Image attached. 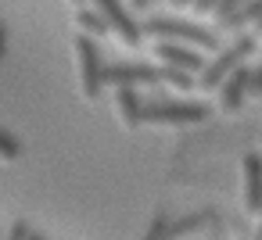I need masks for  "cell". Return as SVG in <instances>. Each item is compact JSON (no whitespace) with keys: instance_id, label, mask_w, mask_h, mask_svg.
Wrapping results in <instances>:
<instances>
[{"instance_id":"obj_8","label":"cell","mask_w":262,"mask_h":240,"mask_svg":"<svg viewBox=\"0 0 262 240\" xmlns=\"http://www.w3.org/2000/svg\"><path fill=\"white\" fill-rule=\"evenodd\" d=\"M241 169H244V208L262 211V154H244Z\"/></svg>"},{"instance_id":"obj_7","label":"cell","mask_w":262,"mask_h":240,"mask_svg":"<svg viewBox=\"0 0 262 240\" xmlns=\"http://www.w3.org/2000/svg\"><path fill=\"white\" fill-rule=\"evenodd\" d=\"M155 54H158L162 68H176V72H187V76H201L205 65H208L194 47H183V43H158Z\"/></svg>"},{"instance_id":"obj_24","label":"cell","mask_w":262,"mask_h":240,"mask_svg":"<svg viewBox=\"0 0 262 240\" xmlns=\"http://www.w3.org/2000/svg\"><path fill=\"white\" fill-rule=\"evenodd\" d=\"M258 33H262V26H258Z\"/></svg>"},{"instance_id":"obj_1","label":"cell","mask_w":262,"mask_h":240,"mask_svg":"<svg viewBox=\"0 0 262 240\" xmlns=\"http://www.w3.org/2000/svg\"><path fill=\"white\" fill-rule=\"evenodd\" d=\"M144 36H155L158 43H183V47H194V51H215L219 40L215 33L194 26V22H183V18H151L140 26Z\"/></svg>"},{"instance_id":"obj_19","label":"cell","mask_w":262,"mask_h":240,"mask_svg":"<svg viewBox=\"0 0 262 240\" xmlns=\"http://www.w3.org/2000/svg\"><path fill=\"white\" fill-rule=\"evenodd\" d=\"M4 54H8V29L0 22V61H4Z\"/></svg>"},{"instance_id":"obj_21","label":"cell","mask_w":262,"mask_h":240,"mask_svg":"<svg viewBox=\"0 0 262 240\" xmlns=\"http://www.w3.org/2000/svg\"><path fill=\"white\" fill-rule=\"evenodd\" d=\"M133 4H137V8H144V4H147V0H133Z\"/></svg>"},{"instance_id":"obj_2","label":"cell","mask_w":262,"mask_h":240,"mask_svg":"<svg viewBox=\"0 0 262 240\" xmlns=\"http://www.w3.org/2000/svg\"><path fill=\"white\" fill-rule=\"evenodd\" d=\"M72 54H76V79H79L83 101H97L101 90H104V65H101L97 43L90 36H76L72 40Z\"/></svg>"},{"instance_id":"obj_14","label":"cell","mask_w":262,"mask_h":240,"mask_svg":"<svg viewBox=\"0 0 262 240\" xmlns=\"http://www.w3.org/2000/svg\"><path fill=\"white\" fill-rule=\"evenodd\" d=\"M244 4H248V0H223V4H219L212 15H215V22H219V26H226V22H230V18H233Z\"/></svg>"},{"instance_id":"obj_10","label":"cell","mask_w":262,"mask_h":240,"mask_svg":"<svg viewBox=\"0 0 262 240\" xmlns=\"http://www.w3.org/2000/svg\"><path fill=\"white\" fill-rule=\"evenodd\" d=\"M115 108H119V118L126 129H137L140 126V93L137 90H115Z\"/></svg>"},{"instance_id":"obj_20","label":"cell","mask_w":262,"mask_h":240,"mask_svg":"<svg viewBox=\"0 0 262 240\" xmlns=\"http://www.w3.org/2000/svg\"><path fill=\"white\" fill-rule=\"evenodd\" d=\"M172 4H180V8H183V4H190V8H194V0H172Z\"/></svg>"},{"instance_id":"obj_25","label":"cell","mask_w":262,"mask_h":240,"mask_svg":"<svg viewBox=\"0 0 262 240\" xmlns=\"http://www.w3.org/2000/svg\"><path fill=\"white\" fill-rule=\"evenodd\" d=\"M258 215H262V211H258Z\"/></svg>"},{"instance_id":"obj_18","label":"cell","mask_w":262,"mask_h":240,"mask_svg":"<svg viewBox=\"0 0 262 240\" xmlns=\"http://www.w3.org/2000/svg\"><path fill=\"white\" fill-rule=\"evenodd\" d=\"M223 0H194V15H212Z\"/></svg>"},{"instance_id":"obj_11","label":"cell","mask_w":262,"mask_h":240,"mask_svg":"<svg viewBox=\"0 0 262 240\" xmlns=\"http://www.w3.org/2000/svg\"><path fill=\"white\" fill-rule=\"evenodd\" d=\"M76 26H79V36H90V40H97V36L112 33V29H108V22H104L97 11H79V15H76Z\"/></svg>"},{"instance_id":"obj_12","label":"cell","mask_w":262,"mask_h":240,"mask_svg":"<svg viewBox=\"0 0 262 240\" xmlns=\"http://www.w3.org/2000/svg\"><path fill=\"white\" fill-rule=\"evenodd\" d=\"M244 22H258V26H262V0H248V4H244L226 26H230V29H241Z\"/></svg>"},{"instance_id":"obj_17","label":"cell","mask_w":262,"mask_h":240,"mask_svg":"<svg viewBox=\"0 0 262 240\" xmlns=\"http://www.w3.org/2000/svg\"><path fill=\"white\" fill-rule=\"evenodd\" d=\"M248 93H251V97H262V65H255L251 83H248Z\"/></svg>"},{"instance_id":"obj_9","label":"cell","mask_w":262,"mask_h":240,"mask_svg":"<svg viewBox=\"0 0 262 240\" xmlns=\"http://www.w3.org/2000/svg\"><path fill=\"white\" fill-rule=\"evenodd\" d=\"M248 83H251V68L241 65L237 72H230L223 79V86H219V108L223 111H237L244 104V97H248Z\"/></svg>"},{"instance_id":"obj_22","label":"cell","mask_w":262,"mask_h":240,"mask_svg":"<svg viewBox=\"0 0 262 240\" xmlns=\"http://www.w3.org/2000/svg\"><path fill=\"white\" fill-rule=\"evenodd\" d=\"M29 240H43V236H40V233H33V236H29Z\"/></svg>"},{"instance_id":"obj_15","label":"cell","mask_w":262,"mask_h":240,"mask_svg":"<svg viewBox=\"0 0 262 240\" xmlns=\"http://www.w3.org/2000/svg\"><path fill=\"white\" fill-rule=\"evenodd\" d=\"M144 240H169V222H165V215H155V222L147 226Z\"/></svg>"},{"instance_id":"obj_3","label":"cell","mask_w":262,"mask_h":240,"mask_svg":"<svg viewBox=\"0 0 262 240\" xmlns=\"http://www.w3.org/2000/svg\"><path fill=\"white\" fill-rule=\"evenodd\" d=\"M205 118H208V108L187 104V101H158V104L140 108V122H147V126H194Z\"/></svg>"},{"instance_id":"obj_23","label":"cell","mask_w":262,"mask_h":240,"mask_svg":"<svg viewBox=\"0 0 262 240\" xmlns=\"http://www.w3.org/2000/svg\"><path fill=\"white\" fill-rule=\"evenodd\" d=\"M72 4H83V0H72Z\"/></svg>"},{"instance_id":"obj_13","label":"cell","mask_w":262,"mask_h":240,"mask_svg":"<svg viewBox=\"0 0 262 240\" xmlns=\"http://www.w3.org/2000/svg\"><path fill=\"white\" fill-rule=\"evenodd\" d=\"M18 154H22V140L0 126V161H15Z\"/></svg>"},{"instance_id":"obj_6","label":"cell","mask_w":262,"mask_h":240,"mask_svg":"<svg viewBox=\"0 0 262 240\" xmlns=\"http://www.w3.org/2000/svg\"><path fill=\"white\" fill-rule=\"evenodd\" d=\"M94 8H97V15L108 22V29H112L126 47H137V43H140L144 33H140V26L129 18V11L122 8V0H94Z\"/></svg>"},{"instance_id":"obj_4","label":"cell","mask_w":262,"mask_h":240,"mask_svg":"<svg viewBox=\"0 0 262 240\" xmlns=\"http://www.w3.org/2000/svg\"><path fill=\"white\" fill-rule=\"evenodd\" d=\"M251 51H255V40H251V36H241L226 54H219L212 65H205V72L198 76V86H201V90H219V86H223V79H226L230 72H237Z\"/></svg>"},{"instance_id":"obj_16","label":"cell","mask_w":262,"mask_h":240,"mask_svg":"<svg viewBox=\"0 0 262 240\" xmlns=\"http://www.w3.org/2000/svg\"><path fill=\"white\" fill-rule=\"evenodd\" d=\"M29 236H33V226L26 219H18V222H11V229L0 236V240H29Z\"/></svg>"},{"instance_id":"obj_5","label":"cell","mask_w":262,"mask_h":240,"mask_svg":"<svg viewBox=\"0 0 262 240\" xmlns=\"http://www.w3.org/2000/svg\"><path fill=\"white\" fill-rule=\"evenodd\" d=\"M155 83H165V68L140 65V61L104 65V86H115V90H137V86H155Z\"/></svg>"}]
</instances>
